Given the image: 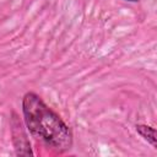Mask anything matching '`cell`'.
I'll list each match as a JSON object with an SVG mask.
<instances>
[{"label":"cell","mask_w":157,"mask_h":157,"mask_svg":"<svg viewBox=\"0 0 157 157\" xmlns=\"http://www.w3.org/2000/svg\"><path fill=\"white\" fill-rule=\"evenodd\" d=\"M126 1H130V2H136V1H139V0H126Z\"/></svg>","instance_id":"3957f363"},{"label":"cell","mask_w":157,"mask_h":157,"mask_svg":"<svg viewBox=\"0 0 157 157\" xmlns=\"http://www.w3.org/2000/svg\"><path fill=\"white\" fill-rule=\"evenodd\" d=\"M135 128H136V131L141 135V137H144L153 147L157 146V137H156V130H155V128H152L150 125H146V124H137Z\"/></svg>","instance_id":"7a4b0ae2"},{"label":"cell","mask_w":157,"mask_h":157,"mask_svg":"<svg viewBox=\"0 0 157 157\" xmlns=\"http://www.w3.org/2000/svg\"><path fill=\"white\" fill-rule=\"evenodd\" d=\"M22 113L29 132L40 139L48 147L60 153L72 147L71 129L37 93L27 92L23 96Z\"/></svg>","instance_id":"6da1fadb"}]
</instances>
